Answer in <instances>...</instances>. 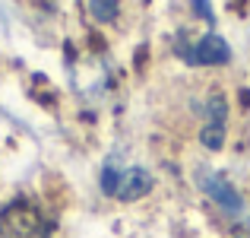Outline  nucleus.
Segmentation results:
<instances>
[{
	"label": "nucleus",
	"mask_w": 250,
	"mask_h": 238,
	"mask_svg": "<svg viewBox=\"0 0 250 238\" xmlns=\"http://www.w3.org/2000/svg\"><path fill=\"white\" fill-rule=\"evenodd\" d=\"M121 175H124V171H117V168H114V162H108V165L102 168V190H104V194H111V197L117 194V184H121Z\"/></svg>",
	"instance_id": "0eeeda50"
},
{
	"label": "nucleus",
	"mask_w": 250,
	"mask_h": 238,
	"mask_svg": "<svg viewBox=\"0 0 250 238\" xmlns=\"http://www.w3.org/2000/svg\"><path fill=\"white\" fill-rule=\"evenodd\" d=\"M206 115H209V124H225V98L222 95H209Z\"/></svg>",
	"instance_id": "6e6552de"
},
{
	"label": "nucleus",
	"mask_w": 250,
	"mask_h": 238,
	"mask_svg": "<svg viewBox=\"0 0 250 238\" xmlns=\"http://www.w3.org/2000/svg\"><path fill=\"white\" fill-rule=\"evenodd\" d=\"M121 3L117 0H89V13L98 19V23H114Z\"/></svg>",
	"instance_id": "39448f33"
},
{
	"label": "nucleus",
	"mask_w": 250,
	"mask_h": 238,
	"mask_svg": "<svg viewBox=\"0 0 250 238\" xmlns=\"http://www.w3.org/2000/svg\"><path fill=\"white\" fill-rule=\"evenodd\" d=\"M0 238H51V222L29 200L0 210Z\"/></svg>",
	"instance_id": "f257e3e1"
},
{
	"label": "nucleus",
	"mask_w": 250,
	"mask_h": 238,
	"mask_svg": "<svg viewBox=\"0 0 250 238\" xmlns=\"http://www.w3.org/2000/svg\"><path fill=\"white\" fill-rule=\"evenodd\" d=\"M149 188H152V175H149L146 168H127L121 175V184H117V200H124V203H130V200H140V197H146L149 194Z\"/></svg>",
	"instance_id": "20e7f679"
},
{
	"label": "nucleus",
	"mask_w": 250,
	"mask_h": 238,
	"mask_svg": "<svg viewBox=\"0 0 250 238\" xmlns=\"http://www.w3.org/2000/svg\"><path fill=\"white\" fill-rule=\"evenodd\" d=\"M181 54H184V61H190V64H225L228 57H231V48H228V42L222 35H212V32H209L193 48H184Z\"/></svg>",
	"instance_id": "7ed1b4c3"
},
{
	"label": "nucleus",
	"mask_w": 250,
	"mask_h": 238,
	"mask_svg": "<svg viewBox=\"0 0 250 238\" xmlns=\"http://www.w3.org/2000/svg\"><path fill=\"white\" fill-rule=\"evenodd\" d=\"M234 238H250V216H247V219H241L238 226H234Z\"/></svg>",
	"instance_id": "9d476101"
},
{
	"label": "nucleus",
	"mask_w": 250,
	"mask_h": 238,
	"mask_svg": "<svg viewBox=\"0 0 250 238\" xmlns=\"http://www.w3.org/2000/svg\"><path fill=\"white\" fill-rule=\"evenodd\" d=\"M196 181H200V188L206 190V194L212 197V200L219 203L222 210H228V213H241V210H244V200H241V194H238V190H234L222 175L196 171Z\"/></svg>",
	"instance_id": "f03ea898"
},
{
	"label": "nucleus",
	"mask_w": 250,
	"mask_h": 238,
	"mask_svg": "<svg viewBox=\"0 0 250 238\" xmlns=\"http://www.w3.org/2000/svg\"><path fill=\"white\" fill-rule=\"evenodd\" d=\"M200 143L206 149H222V143H225V124H206L200 130Z\"/></svg>",
	"instance_id": "423d86ee"
},
{
	"label": "nucleus",
	"mask_w": 250,
	"mask_h": 238,
	"mask_svg": "<svg viewBox=\"0 0 250 238\" xmlns=\"http://www.w3.org/2000/svg\"><path fill=\"white\" fill-rule=\"evenodd\" d=\"M190 3H193V10L200 13L206 23H215V16H212V3H209V0H190Z\"/></svg>",
	"instance_id": "1a4fd4ad"
}]
</instances>
